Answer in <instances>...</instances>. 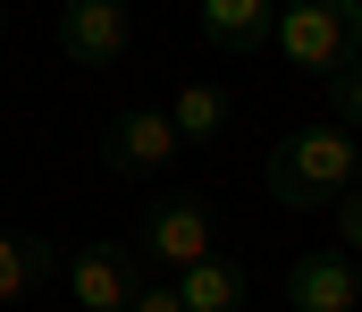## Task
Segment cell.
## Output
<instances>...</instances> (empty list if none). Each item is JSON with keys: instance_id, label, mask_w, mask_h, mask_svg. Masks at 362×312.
Wrapping results in <instances>:
<instances>
[{"instance_id": "obj_5", "label": "cell", "mask_w": 362, "mask_h": 312, "mask_svg": "<svg viewBox=\"0 0 362 312\" xmlns=\"http://www.w3.org/2000/svg\"><path fill=\"white\" fill-rule=\"evenodd\" d=\"M68 304L76 312H135V287H144V262H135V245H110V236H93L68 253Z\"/></svg>"}, {"instance_id": "obj_15", "label": "cell", "mask_w": 362, "mask_h": 312, "mask_svg": "<svg viewBox=\"0 0 362 312\" xmlns=\"http://www.w3.org/2000/svg\"><path fill=\"white\" fill-rule=\"evenodd\" d=\"M354 59H362V42H354Z\"/></svg>"}, {"instance_id": "obj_1", "label": "cell", "mask_w": 362, "mask_h": 312, "mask_svg": "<svg viewBox=\"0 0 362 312\" xmlns=\"http://www.w3.org/2000/svg\"><path fill=\"white\" fill-rule=\"evenodd\" d=\"M354 186H362V144L337 127V118L295 127V135L270 152V203L278 211H329L337 195H354Z\"/></svg>"}, {"instance_id": "obj_10", "label": "cell", "mask_w": 362, "mask_h": 312, "mask_svg": "<svg viewBox=\"0 0 362 312\" xmlns=\"http://www.w3.org/2000/svg\"><path fill=\"white\" fill-rule=\"evenodd\" d=\"M270 34H278L270 0H202V42H219V51H262Z\"/></svg>"}, {"instance_id": "obj_7", "label": "cell", "mask_w": 362, "mask_h": 312, "mask_svg": "<svg viewBox=\"0 0 362 312\" xmlns=\"http://www.w3.org/2000/svg\"><path fill=\"white\" fill-rule=\"evenodd\" d=\"M286 304L295 312H362V262L337 253V245L303 253V262L286 270Z\"/></svg>"}, {"instance_id": "obj_9", "label": "cell", "mask_w": 362, "mask_h": 312, "mask_svg": "<svg viewBox=\"0 0 362 312\" xmlns=\"http://www.w3.org/2000/svg\"><path fill=\"white\" fill-rule=\"evenodd\" d=\"M177 296H185V312H245L253 304V270L236 253H211V262H194L177 279Z\"/></svg>"}, {"instance_id": "obj_16", "label": "cell", "mask_w": 362, "mask_h": 312, "mask_svg": "<svg viewBox=\"0 0 362 312\" xmlns=\"http://www.w3.org/2000/svg\"><path fill=\"white\" fill-rule=\"evenodd\" d=\"M245 312H253V304H245Z\"/></svg>"}, {"instance_id": "obj_11", "label": "cell", "mask_w": 362, "mask_h": 312, "mask_svg": "<svg viewBox=\"0 0 362 312\" xmlns=\"http://www.w3.org/2000/svg\"><path fill=\"white\" fill-rule=\"evenodd\" d=\"M228 118H236L228 85H177V102H169V127H177L185 144H219V135H228Z\"/></svg>"}, {"instance_id": "obj_4", "label": "cell", "mask_w": 362, "mask_h": 312, "mask_svg": "<svg viewBox=\"0 0 362 312\" xmlns=\"http://www.w3.org/2000/svg\"><path fill=\"white\" fill-rule=\"evenodd\" d=\"M219 253V219L202 195H169V203L144 211V228H135V262H152V270H194V262H211Z\"/></svg>"}, {"instance_id": "obj_14", "label": "cell", "mask_w": 362, "mask_h": 312, "mask_svg": "<svg viewBox=\"0 0 362 312\" xmlns=\"http://www.w3.org/2000/svg\"><path fill=\"white\" fill-rule=\"evenodd\" d=\"M135 312H185L177 279H144V287H135Z\"/></svg>"}, {"instance_id": "obj_2", "label": "cell", "mask_w": 362, "mask_h": 312, "mask_svg": "<svg viewBox=\"0 0 362 312\" xmlns=\"http://www.w3.org/2000/svg\"><path fill=\"white\" fill-rule=\"evenodd\" d=\"M270 42H278V59H286L295 76L337 85V76L354 68V42H362V0H286Z\"/></svg>"}, {"instance_id": "obj_3", "label": "cell", "mask_w": 362, "mask_h": 312, "mask_svg": "<svg viewBox=\"0 0 362 312\" xmlns=\"http://www.w3.org/2000/svg\"><path fill=\"white\" fill-rule=\"evenodd\" d=\"M177 161H185V135L169 127V110H152V102L110 110V127H101V169H110L118 186H152V178H169Z\"/></svg>"}, {"instance_id": "obj_8", "label": "cell", "mask_w": 362, "mask_h": 312, "mask_svg": "<svg viewBox=\"0 0 362 312\" xmlns=\"http://www.w3.org/2000/svg\"><path fill=\"white\" fill-rule=\"evenodd\" d=\"M59 245L34 236V228H0V304H34L51 279H59Z\"/></svg>"}, {"instance_id": "obj_12", "label": "cell", "mask_w": 362, "mask_h": 312, "mask_svg": "<svg viewBox=\"0 0 362 312\" xmlns=\"http://www.w3.org/2000/svg\"><path fill=\"white\" fill-rule=\"evenodd\" d=\"M329 118H337V127H346V135L362 144V59L346 68V76H337V85H329Z\"/></svg>"}, {"instance_id": "obj_6", "label": "cell", "mask_w": 362, "mask_h": 312, "mask_svg": "<svg viewBox=\"0 0 362 312\" xmlns=\"http://www.w3.org/2000/svg\"><path fill=\"white\" fill-rule=\"evenodd\" d=\"M59 51L76 68H118L135 51V8L127 0H59Z\"/></svg>"}, {"instance_id": "obj_13", "label": "cell", "mask_w": 362, "mask_h": 312, "mask_svg": "<svg viewBox=\"0 0 362 312\" xmlns=\"http://www.w3.org/2000/svg\"><path fill=\"white\" fill-rule=\"evenodd\" d=\"M329 219H337V253H354V262H362V186H354V195H337Z\"/></svg>"}]
</instances>
